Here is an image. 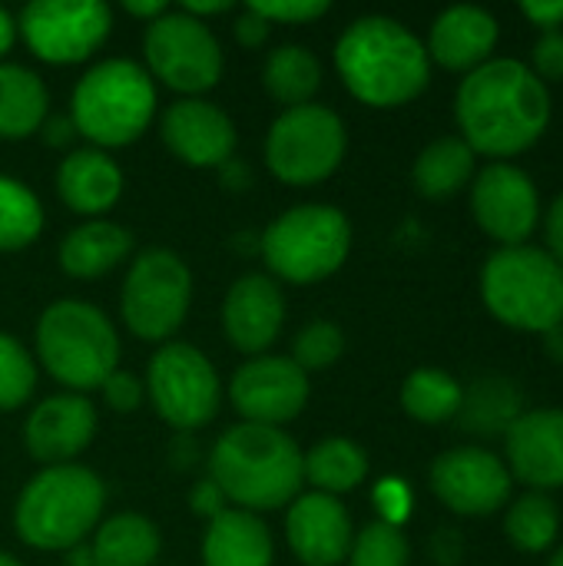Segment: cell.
Listing matches in <instances>:
<instances>
[{
	"mask_svg": "<svg viewBox=\"0 0 563 566\" xmlns=\"http://www.w3.org/2000/svg\"><path fill=\"white\" fill-rule=\"evenodd\" d=\"M461 139L475 153L514 156L541 139L551 123L548 83L514 56H494L468 70L455 99Z\"/></svg>",
	"mask_w": 563,
	"mask_h": 566,
	"instance_id": "6da1fadb",
	"label": "cell"
},
{
	"mask_svg": "<svg viewBox=\"0 0 563 566\" xmlns=\"http://www.w3.org/2000/svg\"><path fill=\"white\" fill-rule=\"evenodd\" d=\"M335 63L345 86L368 106H402L431 76L425 43L392 17L355 20L335 46Z\"/></svg>",
	"mask_w": 563,
	"mask_h": 566,
	"instance_id": "7a4b0ae2",
	"label": "cell"
},
{
	"mask_svg": "<svg viewBox=\"0 0 563 566\" xmlns=\"http://www.w3.org/2000/svg\"><path fill=\"white\" fill-rule=\"evenodd\" d=\"M209 471L222 497L249 514L285 507L305 481L299 444L269 424L229 428L212 448Z\"/></svg>",
	"mask_w": 563,
	"mask_h": 566,
	"instance_id": "3957f363",
	"label": "cell"
},
{
	"mask_svg": "<svg viewBox=\"0 0 563 566\" xmlns=\"http://www.w3.org/2000/svg\"><path fill=\"white\" fill-rule=\"evenodd\" d=\"M103 501V481L90 468L53 464L23 488L13 524L20 541L37 551H70L96 527Z\"/></svg>",
	"mask_w": 563,
	"mask_h": 566,
	"instance_id": "277c9868",
	"label": "cell"
},
{
	"mask_svg": "<svg viewBox=\"0 0 563 566\" xmlns=\"http://www.w3.org/2000/svg\"><path fill=\"white\" fill-rule=\"evenodd\" d=\"M481 295L494 318L521 332H551L563 325V265L548 249L504 245L488 255Z\"/></svg>",
	"mask_w": 563,
	"mask_h": 566,
	"instance_id": "5b68a950",
	"label": "cell"
},
{
	"mask_svg": "<svg viewBox=\"0 0 563 566\" xmlns=\"http://www.w3.org/2000/svg\"><path fill=\"white\" fill-rule=\"evenodd\" d=\"M37 352L43 368L66 388L90 391L116 371L119 338L110 318L86 302H53L37 322Z\"/></svg>",
	"mask_w": 563,
	"mask_h": 566,
	"instance_id": "8992f818",
	"label": "cell"
},
{
	"mask_svg": "<svg viewBox=\"0 0 563 566\" xmlns=\"http://www.w3.org/2000/svg\"><path fill=\"white\" fill-rule=\"evenodd\" d=\"M70 106L76 133L96 146H129L156 113V86L143 66L106 60L76 83Z\"/></svg>",
	"mask_w": 563,
	"mask_h": 566,
	"instance_id": "52a82bcc",
	"label": "cell"
},
{
	"mask_svg": "<svg viewBox=\"0 0 563 566\" xmlns=\"http://www.w3.org/2000/svg\"><path fill=\"white\" fill-rule=\"evenodd\" d=\"M352 226L335 206H295L282 212L262 235V255L275 275L295 285L322 282L345 262Z\"/></svg>",
	"mask_w": 563,
	"mask_h": 566,
	"instance_id": "ba28073f",
	"label": "cell"
},
{
	"mask_svg": "<svg viewBox=\"0 0 563 566\" xmlns=\"http://www.w3.org/2000/svg\"><path fill=\"white\" fill-rule=\"evenodd\" d=\"M345 156V126L338 113L319 103L285 109L265 139L269 169L289 186H312L329 179Z\"/></svg>",
	"mask_w": 563,
	"mask_h": 566,
	"instance_id": "9c48e42d",
	"label": "cell"
},
{
	"mask_svg": "<svg viewBox=\"0 0 563 566\" xmlns=\"http://www.w3.org/2000/svg\"><path fill=\"white\" fill-rule=\"evenodd\" d=\"M192 302V275L186 262L169 249H146L123 282V318L136 338H169Z\"/></svg>",
	"mask_w": 563,
	"mask_h": 566,
	"instance_id": "30bf717a",
	"label": "cell"
},
{
	"mask_svg": "<svg viewBox=\"0 0 563 566\" xmlns=\"http://www.w3.org/2000/svg\"><path fill=\"white\" fill-rule=\"evenodd\" d=\"M146 388H149L156 415L179 431L202 428L219 411L216 368L199 348L183 345V342L163 345L153 355Z\"/></svg>",
	"mask_w": 563,
	"mask_h": 566,
	"instance_id": "8fae6325",
	"label": "cell"
},
{
	"mask_svg": "<svg viewBox=\"0 0 563 566\" xmlns=\"http://www.w3.org/2000/svg\"><path fill=\"white\" fill-rule=\"evenodd\" d=\"M146 63L169 90L206 93L222 76V50L202 20L179 13H163L146 27Z\"/></svg>",
	"mask_w": 563,
	"mask_h": 566,
	"instance_id": "7c38bea8",
	"label": "cell"
},
{
	"mask_svg": "<svg viewBox=\"0 0 563 566\" xmlns=\"http://www.w3.org/2000/svg\"><path fill=\"white\" fill-rule=\"evenodd\" d=\"M17 27L40 60L80 63L106 40L113 13L96 0H46L23 7Z\"/></svg>",
	"mask_w": 563,
	"mask_h": 566,
	"instance_id": "4fadbf2b",
	"label": "cell"
},
{
	"mask_svg": "<svg viewBox=\"0 0 563 566\" xmlns=\"http://www.w3.org/2000/svg\"><path fill=\"white\" fill-rule=\"evenodd\" d=\"M431 491L455 514L481 517V514H494L511 501L514 478L508 464L491 451L455 448L431 464Z\"/></svg>",
	"mask_w": 563,
	"mask_h": 566,
	"instance_id": "5bb4252c",
	"label": "cell"
},
{
	"mask_svg": "<svg viewBox=\"0 0 563 566\" xmlns=\"http://www.w3.org/2000/svg\"><path fill=\"white\" fill-rule=\"evenodd\" d=\"M471 209L481 229L504 245H524L541 216L534 179L511 163H491L471 186Z\"/></svg>",
	"mask_w": 563,
	"mask_h": 566,
	"instance_id": "9a60e30c",
	"label": "cell"
},
{
	"mask_svg": "<svg viewBox=\"0 0 563 566\" xmlns=\"http://www.w3.org/2000/svg\"><path fill=\"white\" fill-rule=\"evenodd\" d=\"M232 408L246 418V424H285L309 401V378L292 358L265 355L242 365L229 385Z\"/></svg>",
	"mask_w": 563,
	"mask_h": 566,
	"instance_id": "2e32d148",
	"label": "cell"
},
{
	"mask_svg": "<svg viewBox=\"0 0 563 566\" xmlns=\"http://www.w3.org/2000/svg\"><path fill=\"white\" fill-rule=\"evenodd\" d=\"M285 537L305 566H338L352 551V517L338 497L305 494L289 507Z\"/></svg>",
	"mask_w": 563,
	"mask_h": 566,
	"instance_id": "e0dca14e",
	"label": "cell"
},
{
	"mask_svg": "<svg viewBox=\"0 0 563 566\" xmlns=\"http://www.w3.org/2000/svg\"><path fill=\"white\" fill-rule=\"evenodd\" d=\"M508 471L531 488H563V411L538 408L518 415L504 431Z\"/></svg>",
	"mask_w": 563,
	"mask_h": 566,
	"instance_id": "ac0fdd59",
	"label": "cell"
},
{
	"mask_svg": "<svg viewBox=\"0 0 563 566\" xmlns=\"http://www.w3.org/2000/svg\"><path fill=\"white\" fill-rule=\"evenodd\" d=\"M163 139L189 166H226L236 149V126L216 103L189 96L166 109Z\"/></svg>",
	"mask_w": 563,
	"mask_h": 566,
	"instance_id": "d6986e66",
	"label": "cell"
},
{
	"mask_svg": "<svg viewBox=\"0 0 563 566\" xmlns=\"http://www.w3.org/2000/svg\"><path fill=\"white\" fill-rule=\"evenodd\" d=\"M96 434V408L83 395H56L40 401L23 428L27 451L43 464H66Z\"/></svg>",
	"mask_w": 563,
	"mask_h": 566,
	"instance_id": "ffe728a7",
	"label": "cell"
},
{
	"mask_svg": "<svg viewBox=\"0 0 563 566\" xmlns=\"http://www.w3.org/2000/svg\"><path fill=\"white\" fill-rule=\"evenodd\" d=\"M282 322H285V298L269 275H242L229 289L222 305V325L239 352L246 355L265 352L279 338Z\"/></svg>",
	"mask_w": 563,
	"mask_h": 566,
	"instance_id": "44dd1931",
	"label": "cell"
},
{
	"mask_svg": "<svg viewBox=\"0 0 563 566\" xmlns=\"http://www.w3.org/2000/svg\"><path fill=\"white\" fill-rule=\"evenodd\" d=\"M498 43V20L478 3H455L431 23V56L448 70H475L491 60Z\"/></svg>",
	"mask_w": 563,
	"mask_h": 566,
	"instance_id": "7402d4cb",
	"label": "cell"
},
{
	"mask_svg": "<svg viewBox=\"0 0 563 566\" xmlns=\"http://www.w3.org/2000/svg\"><path fill=\"white\" fill-rule=\"evenodd\" d=\"M56 189L63 202L80 212V216H96L106 212L119 192H123V172L119 166L100 153V149H76L60 163L56 172Z\"/></svg>",
	"mask_w": 563,
	"mask_h": 566,
	"instance_id": "603a6c76",
	"label": "cell"
},
{
	"mask_svg": "<svg viewBox=\"0 0 563 566\" xmlns=\"http://www.w3.org/2000/svg\"><path fill=\"white\" fill-rule=\"evenodd\" d=\"M206 566H272V537L249 511H222L202 541Z\"/></svg>",
	"mask_w": 563,
	"mask_h": 566,
	"instance_id": "cb8c5ba5",
	"label": "cell"
},
{
	"mask_svg": "<svg viewBox=\"0 0 563 566\" xmlns=\"http://www.w3.org/2000/svg\"><path fill=\"white\" fill-rule=\"evenodd\" d=\"M133 252V235L116 222H83L60 242V265L73 279H100Z\"/></svg>",
	"mask_w": 563,
	"mask_h": 566,
	"instance_id": "d4e9b609",
	"label": "cell"
},
{
	"mask_svg": "<svg viewBox=\"0 0 563 566\" xmlns=\"http://www.w3.org/2000/svg\"><path fill=\"white\" fill-rule=\"evenodd\" d=\"M46 86L17 63H0V139H23L43 126Z\"/></svg>",
	"mask_w": 563,
	"mask_h": 566,
	"instance_id": "484cf974",
	"label": "cell"
},
{
	"mask_svg": "<svg viewBox=\"0 0 563 566\" xmlns=\"http://www.w3.org/2000/svg\"><path fill=\"white\" fill-rule=\"evenodd\" d=\"M159 557V534L139 514H116L100 524L90 564L93 566H153Z\"/></svg>",
	"mask_w": 563,
	"mask_h": 566,
	"instance_id": "4316f807",
	"label": "cell"
},
{
	"mask_svg": "<svg viewBox=\"0 0 563 566\" xmlns=\"http://www.w3.org/2000/svg\"><path fill=\"white\" fill-rule=\"evenodd\" d=\"M475 172V149L461 136H441L415 159V186L428 199L455 196Z\"/></svg>",
	"mask_w": 563,
	"mask_h": 566,
	"instance_id": "83f0119b",
	"label": "cell"
},
{
	"mask_svg": "<svg viewBox=\"0 0 563 566\" xmlns=\"http://www.w3.org/2000/svg\"><path fill=\"white\" fill-rule=\"evenodd\" d=\"M302 474L319 488V494H345L358 488L368 474V458L365 451L348 441V438H329L319 441L305 458H302Z\"/></svg>",
	"mask_w": 563,
	"mask_h": 566,
	"instance_id": "f1b7e54d",
	"label": "cell"
},
{
	"mask_svg": "<svg viewBox=\"0 0 563 566\" xmlns=\"http://www.w3.org/2000/svg\"><path fill=\"white\" fill-rule=\"evenodd\" d=\"M262 80H265V90L279 103L295 109V106H305L315 96V90L322 83V63L309 46H279L265 60Z\"/></svg>",
	"mask_w": 563,
	"mask_h": 566,
	"instance_id": "f546056e",
	"label": "cell"
},
{
	"mask_svg": "<svg viewBox=\"0 0 563 566\" xmlns=\"http://www.w3.org/2000/svg\"><path fill=\"white\" fill-rule=\"evenodd\" d=\"M465 388L441 368H418L402 385V405L415 421L441 424L461 411Z\"/></svg>",
	"mask_w": 563,
	"mask_h": 566,
	"instance_id": "4dcf8cb0",
	"label": "cell"
},
{
	"mask_svg": "<svg viewBox=\"0 0 563 566\" xmlns=\"http://www.w3.org/2000/svg\"><path fill=\"white\" fill-rule=\"evenodd\" d=\"M461 424L478 434L508 431L521 415V395L504 378H484L461 398Z\"/></svg>",
	"mask_w": 563,
	"mask_h": 566,
	"instance_id": "1f68e13d",
	"label": "cell"
},
{
	"mask_svg": "<svg viewBox=\"0 0 563 566\" xmlns=\"http://www.w3.org/2000/svg\"><path fill=\"white\" fill-rule=\"evenodd\" d=\"M504 531H508V537H511V544L518 551L541 554L557 541V531H561L557 504L548 494H538V491L521 494L511 504L508 517H504Z\"/></svg>",
	"mask_w": 563,
	"mask_h": 566,
	"instance_id": "d6a6232c",
	"label": "cell"
},
{
	"mask_svg": "<svg viewBox=\"0 0 563 566\" xmlns=\"http://www.w3.org/2000/svg\"><path fill=\"white\" fill-rule=\"evenodd\" d=\"M43 229L40 199L17 179L0 176V252L30 245Z\"/></svg>",
	"mask_w": 563,
	"mask_h": 566,
	"instance_id": "836d02e7",
	"label": "cell"
},
{
	"mask_svg": "<svg viewBox=\"0 0 563 566\" xmlns=\"http://www.w3.org/2000/svg\"><path fill=\"white\" fill-rule=\"evenodd\" d=\"M348 566H408V541L398 527L375 521L352 541Z\"/></svg>",
	"mask_w": 563,
	"mask_h": 566,
	"instance_id": "e575fe53",
	"label": "cell"
},
{
	"mask_svg": "<svg viewBox=\"0 0 563 566\" xmlns=\"http://www.w3.org/2000/svg\"><path fill=\"white\" fill-rule=\"evenodd\" d=\"M37 385V368L23 345L0 332V411L20 408Z\"/></svg>",
	"mask_w": 563,
	"mask_h": 566,
	"instance_id": "d590c367",
	"label": "cell"
},
{
	"mask_svg": "<svg viewBox=\"0 0 563 566\" xmlns=\"http://www.w3.org/2000/svg\"><path fill=\"white\" fill-rule=\"evenodd\" d=\"M342 352H345L342 328L332 322H312L299 332V338L292 345V361L302 371H319V368L335 365L342 358Z\"/></svg>",
	"mask_w": 563,
	"mask_h": 566,
	"instance_id": "8d00e7d4",
	"label": "cell"
},
{
	"mask_svg": "<svg viewBox=\"0 0 563 566\" xmlns=\"http://www.w3.org/2000/svg\"><path fill=\"white\" fill-rule=\"evenodd\" d=\"M252 10H259L269 23H305V20H315L322 13H329V3L325 0H279V3H252Z\"/></svg>",
	"mask_w": 563,
	"mask_h": 566,
	"instance_id": "74e56055",
	"label": "cell"
},
{
	"mask_svg": "<svg viewBox=\"0 0 563 566\" xmlns=\"http://www.w3.org/2000/svg\"><path fill=\"white\" fill-rule=\"evenodd\" d=\"M534 73L541 80H563V33L561 30H544L541 40L534 43Z\"/></svg>",
	"mask_w": 563,
	"mask_h": 566,
	"instance_id": "f35d334b",
	"label": "cell"
},
{
	"mask_svg": "<svg viewBox=\"0 0 563 566\" xmlns=\"http://www.w3.org/2000/svg\"><path fill=\"white\" fill-rule=\"evenodd\" d=\"M103 395H106V405L113 408V411H136L139 408V401H143V385L133 378V375H126V371H113L106 381H103Z\"/></svg>",
	"mask_w": 563,
	"mask_h": 566,
	"instance_id": "ab89813d",
	"label": "cell"
},
{
	"mask_svg": "<svg viewBox=\"0 0 563 566\" xmlns=\"http://www.w3.org/2000/svg\"><path fill=\"white\" fill-rule=\"evenodd\" d=\"M375 501H378V507H382V514H385V524L398 527V521H405V514H408V491H405V484L385 481V484L375 491Z\"/></svg>",
	"mask_w": 563,
	"mask_h": 566,
	"instance_id": "60d3db41",
	"label": "cell"
},
{
	"mask_svg": "<svg viewBox=\"0 0 563 566\" xmlns=\"http://www.w3.org/2000/svg\"><path fill=\"white\" fill-rule=\"evenodd\" d=\"M269 30H272V23L259 10H252V7L236 20V40L242 46H262L269 40Z\"/></svg>",
	"mask_w": 563,
	"mask_h": 566,
	"instance_id": "b9f144b4",
	"label": "cell"
},
{
	"mask_svg": "<svg viewBox=\"0 0 563 566\" xmlns=\"http://www.w3.org/2000/svg\"><path fill=\"white\" fill-rule=\"evenodd\" d=\"M189 504H192V511L196 514H202V517H219L222 511H226V497H222V491L216 488V481L209 478V481H199L196 488H192V494H189Z\"/></svg>",
	"mask_w": 563,
	"mask_h": 566,
	"instance_id": "7bdbcfd3",
	"label": "cell"
},
{
	"mask_svg": "<svg viewBox=\"0 0 563 566\" xmlns=\"http://www.w3.org/2000/svg\"><path fill=\"white\" fill-rule=\"evenodd\" d=\"M521 10L544 30H557L563 23V0H524Z\"/></svg>",
	"mask_w": 563,
	"mask_h": 566,
	"instance_id": "ee69618b",
	"label": "cell"
},
{
	"mask_svg": "<svg viewBox=\"0 0 563 566\" xmlns=\"http://www.w3.org/2000/svg\"><path fill=\"white\" fill-rule=\"evenodd\" d=\"M548 255L563 265V192L548 209Z\"/></svg>",
	"mask_w": 563,
	"mask_h": 566,
	"instance_id": "f6af8a7d",
	"label": "cell"
},
{
	"mask_svg": "<svg viewBox=\"0 0 563 566\" xmlns=\"http://www.w3.org/2000/svg\"><path fill=\"white\" fill-rule=\"evenodd\" d=\"M46 143L50 146H63V143H70V136L76 133V126H73V119H46Z\"/></svg>",
	"mask_w": 563,
	"mask_h": 566,
	"instance_id": "bcb514c9",
	"label": "cell"
},
{
	"mask_svg": "<svg viewBox=\"0 0 563 566\" xmlns=\"http://www.w3.org/2000/svg\"><path fill=\"white\" fill-rule=\"evenodd\" d=\"M126 13H133V17H146V20L153 23L156 17H163V13H166V0H149V3L126 0Z\"/></svg>",
	"mask_w": 563,
	"mask_h": 566,
	"instance_id": "7dc6e473",
	"label": "cell"
},
{
	"mask_svg": "<svg viewBox=\"0 0 563 566\" xmlns=\"http://www.w3.org/2000/svg\"><path fill=\"white\" fill-rule=\"evenodd\" d=\"M229 7H232L229 0H216V3H192V0H186V3H183V13L192 17V20H199V17H206V13H226Z\"/></svg>",
	"mask_w": 563,
	"mask_h": 566,
	"instance_id": "c3c4849f",
	"label": "cell"
},
{
	"mask_svg": "<svg viewBox=\"0 0 563 566\" xmlns=\"http://www.w3.org/2000/svg\"><path fill=\"white\" fill-rule=\"evenodd\" d=\"M13 36H17V23H13V17L0 7V56L13 46Z\"/></svg>",
	"mask_w": 563,
	"mask_h": 566,
	"instance_id": "681fc988",
	"label": "cell"
},
{
	"mask_svg": "<svg viewBox=\"0 0 563 566\" xmlns=\"http://www.w3.org/2000/svg\"><path fill=\"white\" fill-rule=\"evenodd\" d=\"M544 335H548V355H551V358H561L563 361V325L551 328V332H544Z\"/></svg>",
	"mask_w": 563,
	"mask_h": 566,
	"instance_id": "f907efd6",
	"label": "cell"
},
{
	"mask_svg": "<svg viewBox=\"0 0 563 566\" xmlns=\"http://www.w3.org/2000/svg\"><path fill=\"white\" fill-rule=\"evenodd\" d=\"M548 566H563V547L554 554V557H551V560H548Z\"/></svg>",
	"mask_w": 563,
	"mask_h": 566,
	"instance_id": "816d5d0a",
	"label": "cell"
},
{
	"mask_svg": "<svg viewBox=\"0 0 563 566\" xmlns=\"http://www.w3.org/2000/svg\"><path fill=\"white\" fill-rule=\"evenodd\" d=\"M0 566H23V564H17L13 557H7V554H0Z\"/></svg>",
	"mask_w": 563,
	"mask_h": 566,
	"instance_id": "f5cc1de1",
	"label": "cell"
}]
</instances>
